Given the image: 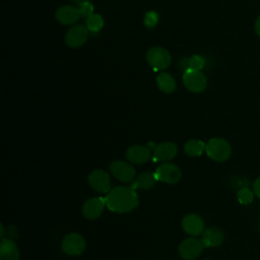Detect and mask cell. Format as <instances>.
Here are the masks:
<instances>
[{"mask_svg": "<svg viewBox=\"0 0 260 260\" xmlns=\"http://www.w3.org/2000/svg\"><path fill=\"white\" fill-rule=\"evenodd\" d=\"M106 206L113 212L126 213L133 210L139 202L138 195L131 187L117 186L111 189L106 198Z\"/></svg>", "mask_w": 260, "mask_h": 260, "instance_id": "1", "label": "cell"}, {"mask_svg": "<svg viewBox=\"0 0 260 260\" xmlns=\"http://www.w3.org/2000/svg\"><path fill=\"white\" fill-rule=\"evenodd\" d=\"M205 151L209 158L214 161H224L230 158L232 148L230 143L223 138H211L205 145Z\"/></svg>", "mask_w": 260, "mask_h": 260, "instance_id": "2", "label": "cell"}, {"mask_svg": "<svg viewBox=\"0 0 260 260\" xmlns=\"http://www.w3.org/2000/svg\"><path fill=\"white\" fill-rule=\"evenodd\" d=\"M146 61L150 67L155 70H164L171 64L172 58L168 50L161 47H151L146 52Z\"/></svg>", "mask_w": 260, "mask_h": 260, "instance_id": "3", "label": "cell"}, {"mask_svg": "<svg viewBox=\"0 0 260 260\" xmlns=\"http://www.w3.org/2000/svg\"><path fill=\"white\" fill-rule=\"evenodd\" d=\"M183 83L189 91L198 93L206 88L207 79L201 71L188 68L183 75Z\"/></svg>", "mask_w": 260, "mask_h": 260, "instance_id": "4", "label": "cell"}, {"mask_svg": "<svg viewBox=\"0 0 260 260\" xmlns=\"http://www.w3.org/2000/svg\"><path fill=\"white\" fill-rule=\"evenodd\" d=\"M154 174L157 181L167 184H177L182 177V173L179 167L170 162H166L157 167Z\"/></svg>", "mask_w": 260, "mask_h": 260, "instance_id": "5", "label": "cell"}, {"mask_svg": "<svg viewBox=\"0 0 260 260\" xmlns=\"http://www.w3.org/2000/svg\"><path fill=\"white\" fill-rule=\"evenodd\" d=\"M204 248V245L202 241L195 239V238H189L184 240L180 246H179V255L185 259V260H193L200 256Z\"/></svg>", "mask_w": 260, "mask_h": 260, "instance_id": "6", "label": "cell"}, {"mask_svg": "<svg viewBox=\"0 0 260 260\" xmlns=\"http://www.w3.org/2000/svg\"><path fill=\"white\" fill-rule=\"evenodd\" d=\"M89 30L85 25L76 24L67 30L65 35V43L70 48H78L82 46L88 39Z\"/></svg>", "mask_w": 260, "mask_h": 260, "instance_id": "7", "label": "cell"}, {"mask_svg": "<svg viewBox=\"0 0 260 260\" xmlns=\"http://www.w3.org/2000/svg\"><path fill=\"white\" fill-rule=\"evenodd\" d=\"M110 171L117 180L124 183L132 182L136 175L135 169L130 164L123 160H115L111 162Z\"/></svg>", "mask_w": 260, "mask_h": 260, "instance_id": "8", "label": "cell"}, {"mask_svg": "<svg viewBox=\"0 0 260 260\" xmlns=\"http://www.w3.org/2000/svg\"><path fill=\"white\" fill-rule=\"evenodd\" d=\"M85 248V241L83 237L77 233L67 235L62 242V250L71 256L79 255Z\"/></svg>", "mask_w": 260, "mask_h": 260, "instance_id": "9", "label": "cell"}, {"mask_svg": "<svg viewBox=\"0 0 260 260\" xmlns=\"http://www.w3.org/2000/svg\"><path fill=\"white\" fill-rule=\"evenodd\" d=\"M90 187L101 193H108L111 190V179L107 172L103 170H94L88 176Z\"/></svg>", "mask_w": 260, "mask_h": 260, "instance_id": "10", "label": "cell"}, {"mask_svg": "<svg viewBox=\"0 0 260 260\" xmlns=\"http://www.w3.org/2000/svg\"><path fill=\"white\" fill-rule=\"evenodd\" d=\"M56 19L64 25L74 24L81 17V13L78 8L71 5H63L56 10Z\"/></svg>", "mask_w": 260, "mask_h": 260, "instance_id": "11", "label": "cell"}, {"mask_svg": "<svg viewBox=\"0 0 260 260\" xmlns=\"http://www.w3.org/2000/svg\"><path fill=\"white\" fill-rule=\"evenodd\" d=\"M106 205L105 198L93 197L88 199L82 206V214L87 219L98 218L104 211Z\"/></svg>", "mask_w": 260, "mask_h": 260, "instance_id": "12", "label": "cell"}, {"mask_svg": "<svg viewBox=\"0 0 260 260\" xmlns=\"http://www.w3.org/2000/svg\"><path fill=\"white\" fill-rule=\"evenodd\" d=\"M182 226L183 230L190 236H198L204 230V222L199 215L195 213H189L183 217Z\"/></svg>", "mask_w": 260, "mask_h": 260, "instance_id": "13", "label": "cell"}, {"mask_svg": "<svg viewBox=\"0 0 260 260\" xmlns=\"http://www.w3.org/2000/svg\"><path fill=\"white\" fill-rule=\"evenodd\" d=\"M177 154V146L175 143L166 141L157 144L153 148L154 161H168L174 158Z\"/></svg>", "mask_w": 260, "mask_h": 260, "instance_id": "14", "label": "cell"}, {"mask_svg": "<svg viewBox=\"0 0 260 260\" xmlns=\"http://www.w3.org/2000/svg\"><path fill=\"white\" fill-rule=\"evenodd\" d=\"M126 158L132 164H144L150 158V149L142 145L130 146L126 150Z\"/></svg>", "mask_w": 260, "mask_h": 260, "instance_id": "15", "label": "cell"}, {"mask_svg": "<svg viewBox=\"0 0 260 260\" xmlns=\"http://www.w3.org/2000/svg\"><path fill=\"white\" fill-rule=\"evenodd\" d=\"M224 239V235L222 233V231L218 228L215 226H211L206 229L203 232V236H202V243L204 245V247H216L219 246Z\"/></svg>", "mask_w": 260, "mask_h": 260, "instance_id": "16", "label": "cell"}, {"mask_svg": "<svg viewBox=\"0 0 260 260\" xmlns=\"http://www.w3.org/2000/svg\"><path fill=\"white\" fill-rule=\"evenodd\" d=\"M19 253L14 241L2 239L0 244V260H18Z\"/></svg>", "mask_w": 260, "mask_h": 260, "instance_id": "17", "label": "cell"}, {"mask_svg": "<svg viewBox=\"0 0 260 260\" xmlns=\"http://www.w3.org/2000/svg\"><path fill=\"white\" fill-rule=\"evenodd\" d=\"M156 181H157V179H156L154 173L143 172L136 178V180L134 182H132L130 187L133 188L134 190H136V189L147 190V189H151L155 185Z\"/></svg>", "mask_w": 260, "mask_h": 260, "instance_id": "18", "label": "cell"}, {"mask_svg": "<svg viewBox=\"0 0 260 260\" xmlns=\"http://www.w3.org/2000/svg\"><path fill=\"white\" fill-rule=\"evenodd\" d=\"M156 84L158 89L165 93H171L177 87L175 78L171 74L166 72H161L157 75Z\"/></svg>", "mask_w": 260, "mask_h": 260, "instance_id": "19", "label": "cell"}, {"mask_svg": "<svg viewBox=\"0 0 260 260\" xmlns=\"http://www.w3.org/2000/svg\"><path fill=\"white\" fill-rule=\"evenodd\" d=\"M205 145L201 140L191 139L185 143L184 151L189 156H199L205 150Z\"/></svg>", "mask_w": 260, "mask_h": 260, "instance_id": "20", "label": "cell"}, {"mask_svg": "<svg viewBox=\"0 0 260 260\" xmlns=\"http://www.w3.org/2000/svg\"><path fill=\"white\" fill-rule=\"evenodd\" d=\"M104 18L101 14H91L86 18V27L91 32H98L104 26Z\"/></svg>", "mask_w": 260, "mask_h": 260, "instance_id": "21", "label": "cell"}, {"mask_svg": "<svg viewBox=\"0 0 260 260\" xmlns=\"http://www.w3.org/2000/svg\"><path fill=\"white\" fill-rule=\"evenodd\" d=\"M237 197H238V200L240 203L250 204L254 199V193L249 188L243 187L238 191Z\"/></svg>", "mask_w": 260, "mask_h": 260, "instance_id": "22", "label": "cell"}, {"mask_svg": "<svg viewBox=\"0 0 260 260\" xmlns=\"http://www.w3.org/2000/svg\"><path fill=\"white\" fill-rule=\"evenodd\" d=\"M144 25L147 28H153L156 26L157 22H158V14L155 11H148L145 13L144 15V19H143Z\"/></svg>", "mask_w": 260, "mask_h": 260, "instance_id": "23", "label": "cell"}, {"mask_svg": "<svg viewBox=\"0 0 260 260\" xmlns=\"http://www.w3.org/2000/svg\"><path fill=\"white\" fill-rule=\"evenodd\" d=\"M188 64H189V68H190V69L201 71V69H203V67H204L205 60H204V58H203L202 56H200V55H193V56L189 59Z\"/></svg>", "mask_w": 260, "mask_h": 260, "instance_id": "24", "label": "cell"}, {"mask_svg": "<svg viewBox=\"0 0 260 260\" xmlns=\"http://www.w3.org/2000/svg\"><path fill=\"white\" fill-rule=\"evenodd\" d=\"M79 11H80V13H81V16H83V17H88V16H90L91 14H93V5L89 2V1H84L83 3H81L80 5H79Z\"/></svg>", "mask_w": 260, "mask_h": 260, "instance_id": "25", "label": "cell"}, {"mask_svg": "<svg viewBox=\"0 0 260 260\" xmlns=\"http://www.w3.org/2000/svg\"><path fill=\"white\" fill-rule=\"evenodd\" d=\"M253 188H254V193L256 194V196L258 198H260V177L255 181Z\"/></svg>", "mask_w": 260, "mask_h": 260, "instance_id": "26", "label": "cell"}, {"mask_svg": "<svg viewBox=\"0 0 260 260\" xmlns=\"http://www.w3.org/2000/svg\"><path fill=\"white\" fill-rule=\"evenodd\" d=\"M255 31L260 37V15L257 17V19L255 21Z\"/></svg>", "mask_w": 260, "mask_h": 260, "instance_id": "27", "label": "cell"}, {"mask_svg": "<svg viewBox=\"0 0 260 260\" xmlns=\"http://www.w3.org/2000/svg\"><path fill=\"white\" fill-rule=\"evenodd\" d=\"M3 235H4V228H3V225L1 224V238L3 239Z\"/></svg>", "mask_w": 260, "mask_h": 260, "instance_id": "28", "label": "cell"}, {"mask_svg": "<svg viewBox=\"0 0 260 260\" xmlns=\"http://www.w3.org/2000/svg\"><path fill=\"white\" fill-rule=\"evenodd\" d=\"M74 1H75V2H77V3L80 5L81 3H83L84 1H87V0H74Z\"/></svg>", "mask_w": 260, "mask_h": 260, "instance_id": "29", "label": "cell"}]
</instances>
